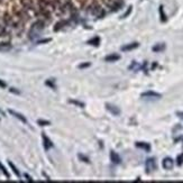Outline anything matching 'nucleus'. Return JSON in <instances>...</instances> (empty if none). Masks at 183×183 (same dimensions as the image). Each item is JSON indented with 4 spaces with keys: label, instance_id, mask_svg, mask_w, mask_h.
Masks as SVG:
<instances>
[{
    "label": "nucleus",
    "instance_id": "2",
    "mask_svg": "<svg viewBox=\"0 0 183 183\" xmlns=\"http://www.w3.org/2000/svg\"><path fill=\"white\" fill-rule=\"evenodd\" d=\"M145 167H146V172L147 173H151L153 172L154 170L156 169V161L155 159H153V157H151V159H147L145 162Z\"/></svg>",
    "mask_w": 183,
    "mask_h": 183
},
{
    "label": "nucleus",
    "instance_id": "1",
    "mask_svg": "<svg viewBox=\"0 0 183 183\" xmlns=\"http://www.w3.org/2000/svg\"><path fill=\"white\" fill-rule=\"evenodd\" d=\"M90 11H91V14L92 15L98 16V17H102V16L104 15V11L102 10V8H101L97 2L92 4V6L90 7Z\"/></svg>",
    "mask_w": 183,
    "mask_h": 183
},
{
    "label": "nucleus",
    "instance_id": "32",
    "mask_svg": "<svg viewBox=\"0 0 183 183\" xmlns=\"http://www.w3.org/2000/svg\"><path fill=\"white\" fill-rule=\"evenodd\" d=\"M178 116H179L180 118H182V119H183V112H178Z\"/></svg>",
    "mask_w": 183,
    "mask_h": 183
},
{
    "label": "nucleus",
    "instance_id": "19",
    "mask_svg": "<svg viewBox=\"0 0 183 183\" xmlns=\"http://www.w3.org/2000/svg\"><path fill=\"white\" fill-rule=\"evenodd\" d=\"M64 25H66V21H59V23L55 25V27H54V31H57L59 29H62V28L64 27Z\"/></svg>",
    "mask_w": 183,
    "mask_h": 183
},
{
    "label": "nucleus",
    "instance_id": "3",
    "mask_svg": "<svg viewBox=\"0 0 183 183\" xmlns=\"http://www.w3.org/2000/svg\"><path fill=\"white\" fill-rule=\"evenodd\" d=\"M162 166L164 170H172L173 166H174V161H173V159H171V157H165V159L162 161Z\"/></svg>",
    "mask_w": 183,
    "mask_h": 183
},
{
    "label": "nucleus",
    "instance_id": "17",
    "mask_svg": "<svg viewBox=\"0 0 183 183\" xmlns=\"http://www.w3.org/2000/svg\"><path fill=\"white\" fill-rule=\"evenodd\" d=\"M159 15H161V21L165 23L167 20V17H166L165 13H164V7L163 6H159Z\"/></svg>",
    "mask_w": 183,
    "mask_h": 183
},
{
    "label": "nucleus",
    "instance_id": "14",
    "mask_svg": "<svg viewBox=\"0 0 183 183\" xmlns=\"http://www.w3.org/2000/svg\"><path fill=\"white\" fill-rule=\"evenodd\" d=\"M21 5L26 9H33L34 8V2L33 0H21Z\"/></svg>",
    "mask_w": 183,
    "mask_h": 183
},
{
    "label": "nucleus",
    "instance_id": "30",
    "mask_svg": "<svg viewBox=\"0 0 183 183\" xmlns=\"http://www.w3.org/2000/svg\"><path fill=\"white\" fill-rule=\"evenodd\" d=\"M10 92H14V93H17V94L20 93V92H19V91H17V90L15 89V88H10Z\"/></svg>",
    "mask_w": 183,
    "mask_h": 183
},
{
    "label": "nucleus",
    "instance_id": "10",
    "mask_svg": "<svg viewBox=\"0 0 183 183\" xmlns=\"http://www.w3.org/2000/svg\"><path fill=\"white\" fill-rule=\"evenodd\" d=\"M110 159H111V162L114 163V164H120V163H121L120 156L118 155L116 152H114V151H111V152H110Z\"/></svg>",
    "mask_w": 183,
    "mask_h": 183
},
{
    "label": "nucleus",
    "instance_id": "23",
    "mask_svg": "<svg viewBox=\"0 0 183 183\" xmlns=\"http://www.w3.org/2000/svg\"><path fill=\"white\" fill-rule=\"evenodd\" d=\"M37 124L39 125V126H49V125H51V123L47 120H42V119H39V120H37Z\"/></svg>",
    "mask_w": 183,
    "mask_h": 183
},
{
    "label": "nucleus",
    "instance_id": "5",
    "mask_svg": "<svg viewBox=\"0 0 183 183\" xmlns=\"http://www.w3.org/2000/svg\"><path fill=\"white\" fill-rule=\"evenodd\" d=\"M42 138H43V145H44V148L46 149V151H49V148H52L53 147L52 141L45 135V133H42Z\"/></svg>",
    "mask_w": 183,
    "mask_h": 183
},
{
    "label": "nucleus",
    "instance_id": "26",
    "mask_svg": "<svg viewBox=\"0 0 183 183\" xmlns=\"http://www.w3.org/2000/svg\"><path fill=\"white\" fill-rule=\"evenodd\" d=\"M4 20H5V23L6 24H10L11 23V17L9 16V15H5V18H4Z\"/></svg>",
    "mask_w": 183,
    "mask_h": 183
},
{
    "label": "nucleus",
    "instance_id": "11",
    "mask_svg": "<svg viewBox=\"0 0 183 183\" xmlns=\"http://www.w3.org/2000/svg\"><path fill=\"white\" fill-rule=\"evenodd\" d=\"M136 147H138V148H142L144 149L145 152H151V145H149L148 143H144V142H137L136 144Z\"/></svg>",
    "mask_w": 183,
    "mask_h": 183
},
{
    "label": "nucleus",
    "instance_id": "16",
    "mask_svg": "<svg viewBox=\"0 0 183 183\" xmlns=\"http://www.w3.org/2000/svg\"><path fill=\"white\" fill-rule=\"evenodd\" d=\"M86 43L89 45H92V46H99V44H100V38L97 36V37H93V38H91V39H89Z\"/></svg>",
    "mask_w": 183,
    "mask_h": 183
},
{
    "label": "nucleus",
    "instance_id": "18",
    "mask_svg": "<svg viewBox=\"0 0 183 183\" xmlns=\"http://www.w3.org/2000/svg\"><path fill=\"white\" fill-rule=\"evenodd\" d=\"M9 166L11 167V170H13V172H14L15 174H16V176H17V178H20V173H19V171H18L17 167H16V166H15L11 162H9Z\"/></svg>",
    "mask_w": 183,
    "mask_h": 183
},
{
    "label": "nucleus",
    "instance_id": "25",
    "mask_svg": "<svg viewBox=\"0 0 183 183\" xmlns=\"http://www.w3.org/2000/svg\"><path fill=\"white\" fill-rule=\"evenodd\" d=\"M79 159L82 161V162H86V163H90L89 159L88 157H86V156H83L82 154H79Z\"/></svg>",
    "mask_w": 183,
    "mask_h": 183
},
{
    "label": "nucleus",
    "instance_id": "12",
    "mask_svg": "<svg viewBox=\"0 0 183 183\" xmlns=\"http://www.w3.org/2000/svg\"><path fill=\"white\" fill-rule=\"evenodd\" d=\"M118 60H120V55L119 54H110L104 57L106 62H117Z\"/></svg>",
    "mask_w": 183,
    "mask_h": 183
},
{
    "label": "nucleus",
    "instance_id": "13",
    "mask_svg": "<svg viewBox=\"0 0 183 183\" xmlns=\"http://www.w3.org/2000/svg\"><path fill=\"white\" fill-rule=\"evenodd\" d=\"M165 44L164 43H159V44H156L153 46V52H155V53H159V52H162V51H164L165 49Z\"/></svg>",
    "mask_w": 183,
    "mask_h": 183
},
{
    "label": "nucleus",
    "instance_id": "9",
    "mask_svg": "<svg viewBox=\"0 0 183 183\" xmlns=\"http://www.w3.org/2000/svg\"><path fill=\"white\" fill-rule=\"evenodd\" d=\"M9 114L13 115V116H14V117H16L17 119H19L21 123H24V124H27V119H26V118H25L21 114L17 112V111H14V110H11V109H9Z\"/></svg>",
    "mask_w": 183,
    "mask_h": 183
},
{
    "label": "nucleus",
    "instance_id": "33",
    "mask_svg": "<svg viewBox=\"0 0 183 183\" xmlns=\"http://www.w3.org/2000/svg\"><path fill=\"white\" fill-rule=\"evenodd\" d=\"M0 1H1V0H0Z\"/></svg>",
    "mask_w": 183,
    "mask_h": 183
},
{
    "label": "nucleus",
    "instance_id": "22",
    "mask_svg": "<svg viewBox=\"0 0 183 183\" xmlns=\"http://www.w3.org/2000/svg\"><path fill=\"white\" fill-rule=\"evenodd\" d=\"M69 102H70V104H75V106H79V107H81V108L84 107V104H83V102H80V101H76V100H70Z\"/></svg>",
    "mask_w": 183,
    "mask_h": 183
},
{
    "label": "nucleus",
    "instance_id": "24",
    "mask_svg": "<svg viewBox=\"0 0 183 183\" xmlns=\"http://www.w3.org/2000/svg\"><path fill=\"white\" fill-rule=\"evenodd\" d=\"M0 170H1V172L4 173L5 175H6V176L8 178V179H9V173H8V171L6 170V167H5V166L2 165V164H1V163H0Z\"/></svg>",
    "mask_w": 183,
    "mask_h": 183
},
{
    "label": "nucleus",
    "instance_id": "15",
    "mask_svg": "<svg viewBox=\"0 0 183 183\" xmlns=\"http://www.w3.org/2000/svg\"><path fill=\"white\" fill-rule=\"evenodd\" d=\"M10 49H11V44L9 42H2V43H0V51L6 52V51H9Z\"/></svg>",
    "mask_w": 183,
    "mask_h": 183
},
{
    "label": "nucleus",
    "instance_id": "21",
    "mask_svg": "<svg viewBox=\"0 0 183 183\" xmlns=\"http://www.w3.org/2000/svg\"><path fill=\"white\" fill-rule=\"evenodd\" d=\"M46 86H51V88H52V89H54V90L56 89V86H55V83H54V80H51V81H49V80H47V81H46Z\"/></svg>",
    "mask_w": 183,
    "mask_h": 183
},
{
    "label": "nucleus",
    "instance_id": "8",
    "mask_svg": "<svg viewBox=\"0 0 183 183\" xmlns=\"http://www.w3.org/2000/svg\"><path fill=\"white\" fill-rule=\"evenodd\" d=\"M139 46V43L137 42H134V43H130V44H126L124 46H121V51L123 52H129V51H133V49H137Z\"/></svg>",
    "mask_w": 183,
    "mask_h": 183
},
{
    "label": "nucleus",
    "instance_id": "28",
    "mask_svg": "<svg viewBox=\"0 0 183 183\" xmlns=\"http://www.w3.org/2000/svg\"><path fill=\"white\" fill-rule=\"evenodd\" d=\"M130 11H131V7H129L128 8V10H127V13H125L124 15H123V18H126L128 16V15L130 14Z\"/></svg>",
    "mask_w": 183,
    "mask_h": 183
},
{
    "label": "nucleus",
    "instance_id": "20",
    "mask_svg": "<svg viewBox=\"0 0 183 183\" xmlns=\"http://www.w3.org/2000/svg\"><path fill=\"white\" fill-rule=\"evenodd\" d=\"M176 164H178L179 166H181L183 164V153L178 156V159H176Z\"/></svg>",
    "mask_w": 183,
    "mask_h": 183
},
{
    "label": "nucleus",
    "instance_id": "6",
    "mask_svg": "<svg viewBox=\"0 0 183 183\" xmlns=\"http://www.w3.org/2000/svg\"><path fill=\"white\" fill-rule=\"evenodd\" d=\"M43 28H44V21H42V20L35 21L34 24H33V26H31V33H38V31H41Z\"/></svg>",
    "mask_w": 183,
    "mask_h": 183
},
{
    "label": "nucleus",
    "instance_id": "27",
    "mask_svg": "<svg viewBox=\"0 0 183 183\" xmlns=\"http://www.w3.org/2000/svg\"><path fill=\"white\" fill-rule=\"evenodd\" d=\"M90 65H91L90 63H83V64H80L79 68H80V69H83V68H89Z\"/></svg>",
    "mask_w": 183,
    "mask_h": 183
},
{
    "label": "nucleus",
    "instance_id": "4",
    "mask_svg": "<svg viewBox=\"0 0 183 183\" xmlns=\"http://www.w3.org/2000/svg\"><path fill=\"white\" fill-rule=\"evenodd\" d=\"M142 98H149V99H159L162 98V94L157 93V92H154V91H147V92H144V93L141 94Z\"/></svg>",
    "mask_w": 183,
    "mask_h": 183
},
{
    "label": "nucleus",
    "instance_id": "29",
    "mask_svg": "<svg viewBox=\"0 0 183 183\" xmlns=\"http://www.w3.org/2000/svg\"><path fill=\"white\" fill-rule=\"evenodd\" d=\"M6 86H7L6 82H4L2 80H0V88H6Z\"/></svg>",
    "mask_w": 183,
    "mask_h": 183
},
{
    "label": "nucleus",
    "instance_id": "7",
    "mask_svg": "<svg viewBox=\"0 0 183 183\" xmlns=\"http://www.w3.org/2000/svg\"><path fill=\"white\" fill-rule=\"evenodd\" d=\"M106 109H107V110L109 111L111 115H114V116H119V115H120V109H119L117 106L107 104H106Z\"/></svg>",
    "mask_w": 183,
    "mask_h": 183
},
{
    "label": "nucleus",
    "instance_id": "31",
    "mask_svg": "<svg viewBox=\"0 0 183 183\" xmlns=\"http://www.w3.org/2000/svg\"><path fill=\"white\" fill-rule=\"evenodd\" d=\"M25 178H26V179H27V181H29V182H31V181H33V179H31V178L28 175V174H25Z\"/></svg>",
    "mask_w": 183,
    "mask_h": 183
}]
</instances>
